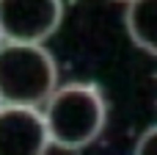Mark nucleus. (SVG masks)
<instances>
[{"mask_svg": "<svg viewBox=\"0 0 157 155\" xmlns=\"http://www.w3.org/2000/svg\"><path fill=\"white\" fill-rule=\"evenodd\" d=\"M50 147L41 108L0 103V155H44Z\"/></svg>", "mask_w": 157, "mask_h": 155, "instance_id": "obj_4", "label": "nucleus"}, {"mask_svg": "<svg viewBox=\"0 0 157 155\" xmlns=\"http://www.w3.org/2000/svg\"><path fill=\"white\" fill-rule=\"evenodd\" d=\"M0 44H3V33H0Z\"/></svg>", "mask_w": 157, "mask_h": 155, "instance_id": "obj_7", "label": "nucleus"}, {"mask_svg": "<svg viewBox=\"0 0 157 155\" xmlns=\"http://www.w3.org/2000/svg\"><path fill=\"white\" fill-rule=\"evenodd\" d=\"M124 22L132 42L141 50L157 55V0H130Z\"/></svg>", "mask_w": 157, "mask_h": 155, "instance_id": "obj_5", "label": "nucleus"}, {"mask_svg": "<svg viewBox=\"0 0 157 155\" xmlns=\"http://www.w3.org/2000/svg\"><path fill=\"white\" fill-rule=\"evenodd\" d=\"M63 19V0H0L3 42H44Z\"/></svg>", "mask_w": 157, "mask_h": 155, "instance_id": "obj_3", "label": "nucleus"}, {"mask_svg": "<svg viewBox=\"0 0 157 155\" xmlns=\"http://www.w3.org/2000/svg\"><path fill=\"white\" fill-rule=\"evenodd\" d=\"M58 89V64L41 42L0 44V103L44 105Z\"/></svg>", "mask_w": 157, "mask_h": 155, "instance_id": "obj_2", "label": "nucleus"}, {"mask_svg": "<svg viewBox=\"0 0 157 155\" xmlns=\"http://www.w3.org/2000/svg\"><path fill=\"white\" fill-rule=\"evenodd\" d=\"M132 155H157V125L146 128L135 144V153Z\"/></svg>", "mask_w": 157, "mask_h": 155, "instance_id": "obj_6", "label": "nucleus"}, {"mask_svg": "<svg viewBox=\"0 0 157 155\" xmlns=\"http://www.w3.org/2000/svg\"><path fill=\"white\" fill-rule=\"evenodd\" d=\"M44 122L50 141L61 150H83L99 139L108 122V103L99 86L88 80L58 83L44 103Z\"/></svg>", "mask_w": 157, "mask_h": 155, "instance_id": "obj_1", "label": "nucleus"}]
</instances>
